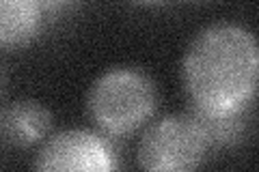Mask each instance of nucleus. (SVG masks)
Wrapping results in <instances>:
<instances>
[{
  "mask_svg": "<svg viewBox=\"0 0 259 172\" xmlns=\"http://www.w3.org/2000/svg\"><path fill=\"white\" fill-rule=\"evenodd\" d=\"M259 52L253 32L238 24H212L188 45L182 80L192 108L236 112L250 108L257 91Z\"/></svg>",
  "mask_w": 259,
  "mask_h": 172,
  "instance_id": "obj_1",
  "label": "nucleus"
},
{
  "mask_svg": "<svg viewBox=\"0 0 259 172\" xmlns=\"http://www.w3.org/2000/svg\"><path fill=\"white\" fill-rule=\"evenodd\" d=\"M158 108L153 80L134 67L102 73L87 95L91 121L108 136H127L147 123Z\"/></svg>",
  "mask_w": 259,
  "mask_h": 172,
  "instance_id": "obj_2",
  "label": "nucleus"
},
{
  "mask_svg": "<svg viewBox=\"0 0 259 172\" xmlns=\"http://www.w3.org/2000/svg\"><path fill=\"white\" fill-rule=\"evenodd\" d=\"M209 142L192 114L156 121L143 134L136 163L149 172H190L205 161Z\"/></svg>",
  "mask_w": 259,
  "mask_h": 172,
  "instance_id": "obj_3",
  "label": "nucleus"
},
{
  "mask_svg": "<svg viewBox=\"0 0 259 172\" xmlns=\"http://www.w3.org/2000/svg\"><path fill=\"white\" fill-rule=\"evenodd\" d=\"M35 168L41 172H108L117 168L110 144L87 129H67L48 136L37 153Z\"/></svg>",
  "mask_w": 259,
  "mask_h": 172,
  "instance_id": "obj_4",
  "label": "nucleus"
},
{
  "mask_svg": "<svg viewBox=\"0 0 259 172\" xmlns=\"http://www.w3.org/2000/svg\"><path fill=\"white\" fill-rule=\"evenodd\" d=\"M52 123V112L44 103L22 99L11 103L0 117V132L11 146L30 149L50 136Z\"/></svg>",
  "mask_w": 259,
  "mask_h": 172,
  "instance_id": "obj_5",
  "label": "nucleus"
},
{
  "mask_svg": "<svg viewBox=\"0 0 259 172\" xmlns=\"http://www.w3.org/2000/svg\"><path fill=\"white\" fill-rule=\"evenodd\" d=\"M44 11L35 0H0V50H18L35 41Z\"/></svg>",
  "mask_w": 259,
  "mask_h": 172,
  "instance_id": "obj_6",
  "label": "nucleus"
},
{
  "mask_svg": "<svg viewBox=\"0 0 259 172\" xmlns=\"http://www.w3.org/2000/svg\"><path fill=\"white\" fill-rule=\"evenodd\" d=\"M190 114L203 129L209 146H233L244 140L248 132L250 108L236 112H205L199 108H190Z\"/></svg>",
  "mask_w": 259,
  "mask_h": 172,
  "instance_id": "obj_7",
  "label": "nucleus"
},
{
  "mask_svg": "<svg viewBox=\"0 0 259 172\" xmlns=\"http://www.w3.org/2000/svg\"><path fill=\"white\" fill-rule=\"evenodd\" d=\"M35 3L39 5V9L46 13H63V11H67L71 9L78 0H35Z\"/></svg>",
  "mask_w": 259,
  "mask_h": 172,
  "instance_id": "obj_8",
  "label": "nucleus"
},
{
  "mask_svg": "<svg viewBox=\"0 0 259 172\" xmlns=\"http://www.w3.org/2000/svg\"><path fill=\"white\" fill-rule=\"evenodd\" d=\"M130 3H134V5H141V7H160V5L168 3V0H130Z\"/></svg>",
  "mask_w": 259,
  "mask_h": 172,
  "instance_id": "obj_9",
  "label": "nucleus"
},
{
  "mask_svg": "<svg viewBox=\"0 0 259 172\" xmlns=\"http://www.w3.org/2000/svg\"><path fill=\"white\" fill-rule=\"evenodd\" d=\"M0 84H3V78H0Z\"/></svg>",
  "mask_w": 259,
  "mask_h": 172,
  "instance_id": "obj_10",
  "label": "nucleus"
},
{
  "mask_svg": "<svg viewBox=\"0 0 259 172\" xmlns=\"http://www.w3.org/2000/svg\"><path fill=\"white\" fill-rule=\"evenodd\" d=\"M197 3H203V0H197Z\"/></svg>",
  "mask_w": 259,
  "mask_h": 172,
  "instance_id": "obj_11",
  "label": "nucleus"
}]
</instances>
